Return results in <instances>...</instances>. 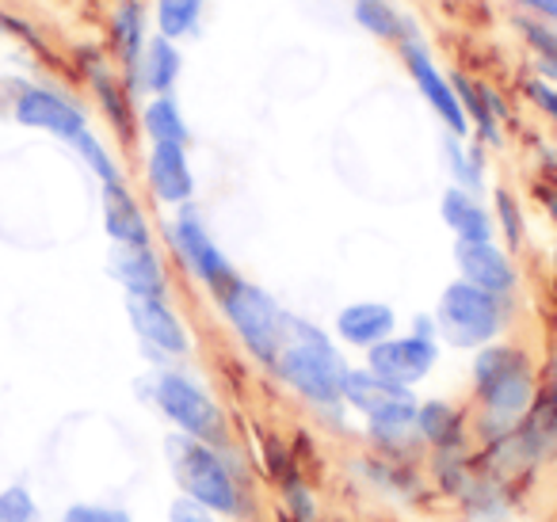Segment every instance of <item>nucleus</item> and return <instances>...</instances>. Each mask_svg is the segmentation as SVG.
<instances>
[{
    "instance_id": "nucleus-22",
    "label": "nucleus",
    "mask_w": 557,
    "mask_h": 522,
    "mask_svg": "<svg viewBox=\"0 0 557 522\" xmlns=\"http://www.w3.org/2000/svg\"><path fill=\"white\" fill-rule=\"evenodd\" d=\"M351 16H356V24L363 27L367 35H374V39H382V42H397V47H401V42H409V39H420L412 20H405L389 0H356V4H351Z\"/></svg>"
},
{
    "instance_id": "nucleus-28",
    "label": "nucleus",
    "mask_w": 557,
    "mask_h": 522,
    "mask_svg": "<svg viewBox=\"0 0 557 522\" xmlns=\"http://www.w3.org/2000/svg\"><path fill=\"white\" fill-rule=\"evenodd\" d=\"M92 88H96V100H100V111L119 130V138H131V103H126V88L119 85L100 62H96V70H92Z\"/></svg>"
},
{
    "instance_id": "nucleus-36",
    "label": "nucleus",
    "mask_w": 557,
    "mask_h": 522,
    "mask_svg": "<svg viewBox=\"0 0 557 522\" xmlns=\"http://www.w3.org/2000/svg\"><path fill=\"white\" fill-rule=\"evenodd\" d=\"M531 9L539 12L546 24H554L557 27V0H531Z\"/></svg>"
},
{
    "instance_id": "nucleus-34",
    "label": "nucleus",
    "mask_w": 557,
    "mask_h": 522,
    "mask_svg": "<svg viewBox=\"0 0 557 522\" xmlns=\"http://www.w3.org/2000/svg\"><path fill=\"white\" fill-rule=\"evenodd\" d=\"M169 522H218V514H210L207 507L191 504L187 496H176L169 507Z\"/></svg>"
},
{
    "instance_id": "nucleus-13",
    "label": "nucleus",
    "mask_w": 557,
    "mask_h": 522,
    "mask_svg": "<svg viewBox=\"0 0 557 522\" xmlns=\"http://www.w3.org/2000/svg\"><path fill=\"white\" fill-rule=\"evenodd\" d=\"M126 321L138 332L146 351L164 355V359H184L191 351V336L169 298H126Z\"/></svg>"
},
{
    "instance_id": "nucleus-27",
    "label": "nucleus",
    "mask_w": 557,
    "mask_h": 522,
    "mask_svg": "<svg viewBox=\"0 0 557 522\" xmlns=\"http://www.w3.org/2000/svg\"><path fill=\"white\" fill-rule=\"evenodd\" d=\"M207 0H157V35L180 42L199 32Z\"/></svg>"
},
{
    "instance_id": "nucleus-8",
    "label": "nucleus",
    "mask_w": 557,
    "mask_h": 522,
    "mask_svg": "<svg viewBox=\"0 0 557 522\" xmlns=\"http://www.w3.org/2000/svg\"><path fill=\"white\" fill-rule=\"evenodd\" d=\"M169 245H172V252H176V260L184 263L187 275L199 286H207L214 298L237 278L233 263L225 260V252L218 248V240L210 237L207 222L195 214L191 202L176 207V217H172V225H169Z\"/></svg>"
},
{
    "instance_id": "nucleus-32",
    "label": "nucleus",
    "mask_w": 557,
    "mask_h": 522,
    "mask_svg": "<svg viewBox=\"0 0 557 522\" xmlns=\"http://www.w3.org/2000/svg\"><path fill=\"white\" fill-rule=\"evenodd\" d=\"M62 522H134V514L111 504H73L62 511Z\"/></svg>"
},
{
    "instance_id": "nucleus-11",
    "label": "nucleus",
    "mask_w": 557,
    "mask_h": 522,
    "mask_svg": "<svg viewBox=\"0 0 557 522\" xmlns=\"http://www.w3.org/2000/svg\"><path fill=\"white\" fill-rule=\"evenodd\" d=\"M440 362V339H424L417 332H405V336H389L382 344H374L367 351V370H374L379 377L397 385H420Z\"/></svg>"
},
{
    "instance_id": "nucleus-16",
    "label": "nucleus",
    "mask_w": 557,
    "mask_h": 522,
    "mask_svg": "<svg viewBox=\"0 0 557 522\" xmlns=\"http://www.w3.org/2000/svg\"><path fill=\"white\" fill-rule=\"evenodd\" d=\"M412 431H417L420 446H428L432 453H462L466 443H470V423H466V412L450 400H420L417 420H412Z\"/></svg>"
},
{
    "instance_id": "nucleus-15",
    "label": "nucleus",
    "mask_w": 557,
    "mask_h": 522,
    "mask_svg": "<svg viewBox=\"0 0 557 522\" xmlns=\"http://www.w3.org/2000/svg\"><path fill=\"white\" fill-rule=\"evenodd\" d=\"M108 268L111 278L126 290V298H169V271L153 245H115Z\"/></svg>"
},
{
    "instance_id": "nucleus-6",
    "label": "nucleus",
    "mask_w": 557,
    "mask_h": 522,
    "mask_svg": "<svg viewBox=\"0 0 557 522\" xmlns=\"http://www.w3.org/2000/svg\"><path fill=\"white\" fill-rule=\"evenodd\" d=\"M435 324H440V339H447L458 351H481L485 344H496L508 324V298L470 286L462 278L443 286L440 301H435Z\"/></svg>"
},
{
    "instance_id": "nucleus-21",
    "label": "nucleus",
    "mask_w": 557,
    "mask_h": 522,
    "mask_svg": "<svg viewBox=\"0 0 557 522\" xmlns=\"http://www.w3.org/2000/svg\"><path fill=\"white\" fill-rule=\"evenodd\" d=\"M180 70H184V58H180V47L164 35H153L141 50V62L134 70V77L141 80V88L153 96H172L180 80Z\"/></svg>"
},
{
    "instance_id": "nucleus-20",
    "label": "nucleus",
    "mask_w": 557,
    "mask_h": 522,
    "mask_svg": "<svg viewBox=\"0 0 557 522\" xmlns=\"http://www.w3.org/2000/svg\"><path fill=\"white\" fill-rule=\"evenodd\" d=\"M440 217L455 240H496L493 210H485V202L478 195L462 191V187H447L440 199Z\"/></svg>"
},
{
    "instance_id": "nucleus-25",
    "label": "nucleus",
    "mask_w": 557,
    "mask_h": 522,
    "mask_svg": "<svg viewBox=\"0 0 557 522\" xmlns=\"http://www.w3.org/2000/svg\"><path fill=\"white\" fill-rule=\"evenodd\" d=\"M443 157H447L455 187H462V191H470V195H481V187H485V153H481L478 146H470L466 138L447 134V138H443Z\"/></svg>"
},
{
    "instance_id": "nucleus-38",
    "label": "nucleus",
    "mask_w": 557,
    "mask_h": 522,
    "mask_svg": "<svg viewBox=\"0 0 557 522\" xmlns=\"http://www.w3.org/2000/svg\"><path fill=\"white\" fill-rule=\"evenodd\" d=\"M511 4H523V9H531V0H511Z\"/></svg>"
},
{
    "instance_id": "nucleus-5",
    "label": "nucleus",
    "mask_w": 557,
    "mask_h": 522,
    "mask_svg": "<svg viewBox=\"0 0 557 522\" xmlns=\"http://www.w3.org/2000/svg\"><path fill=\"white\" fill-rule=\"evenodd\" d=\"M149 400L172 423V431L210 446H230V415L225 408L184 370H157L149 377Z\"/></svg>"
},
{
    "instance_id": "nucleus-30",
    "label": "nucleus",
    "mask_w": 557,
    "mask_h": 522,
    "mask_svg": "<svg viewBox=\"0 0 557 522\" xmlns=\"http://www.w3.org/2000/svg\"><path fill=\"white\" fill-rule=\"evenodd\" d=\"M73 149H77V157L85 161V169L92 172L96 179H100V187L103 184H126V176H123V164L111 157V149L103 146L100 138H96L92 130H85L77 141H73Z\"/></svg>"
},
{
    "instance_id": "nucleus-18",
    "label": "nucleus",
    "mask_w": 557,
    "mask_h": 522,
    "mask_svg": "<svg viewBox=\"0 0 557 522\" xmlns=\"http://www.w3.org/2000/svg\"><path fill=\"white\" fill-rule=\"evenodd\" d=\"M100 214H103V233L115 245H153V229L149 217L141 210V202L134 199V191L126 184H103L100 187Z\"/></svg>"
},
{
    "instance_id": "nucleus-24",
    "label": "nucleus",
    "mask_w": 557,
    "mask_h": 522,
    "mask_svg": "<svg viewBox=\"0 0 557 522\" xmlns=\"http://www.w3.org/2000/svg\"><path fill=\"white\" fill-rule=\"evenodd\" d=\"M141 130L149 134V141H169V146H187V141H191L187 119L172 96H153V100L146 103V111H141Z\"/></svg>"
},
{
    "instance_id": "nucleus-19",
    "label": "nucleus",
    "mask_w": 557,
    "mask_h": 522,
    "mask_svg": "<svg viewBox=\"0 0 557 522\" xmlns=\"http://www.w3.org/2000/svg\"><path fill=\"white\" fill-rule=\"evenodd\" d=\"M450 88H455L458 103H462L470 130H478V138L485 146H500L504 123H508V108L500 103V96L493 88L478 85L473 77H466V73H450Z\"/></svg>"
},
{
    "instance_id": "nucleus-33",
    "label": "nucleus",
    "mask_w": 557,
    "mask_h": 522,
    "mask_svg": "<svg viewBox=\"0 0 557 522\" xmlns=\"http://www.w3.org/2000/svg\"><path fill=\"white\" fill-rule=\"evenodd\" d=\"M523 96L549 119V123L557 126V85H549V80H542V77H527L523 80Z\"/></svg>"
},
{
    "instance_id": "nucleus-1",
    "label": "nucleus",
    "mask_w": 557,
    "mask_h": 522,
    "mask_svg": "<svg viewBox=\"0 0 557 522\" xmlns=\"http://www.w3.org/2000/svg\"><path fill=\"white\" fill-rule=\"evenodd\" d=\"M539 397V370L516 344H485L473 359V400H478V438L500 443L519 427Z\"/></svg>"
},
{
    "instance_id": "nucleus-4",
    "label": "nucleus",
    "mask_w": 557,
    "mask_h": 522,
    "mask_svg": "<svg viewBox=\"0 0 557 522\" xmlns=\"http://www.w3.org/2000/svg\"><path fill=\"white\" fill-rule=\"evenodd\" d=\"M218 309H222L225 324L233 328V336L245 344V351L263 366H275L278 351L287 344V324L290 313L271 298L263 286L248 283V278H233L222 294H218Z\"/></svg>"
},
{
    "instance_id": "nucleus-7",
    "label": "nucleus",
    "mask_w": 557,
    "mask_h": 522,
    "mask_svg": "<svg viewBox=\"0 0 557 522\" xmlns=\"http://www.w3.org/2000/svg\"><path fill=\"white\" fill-rule=\"evenodd\" d=\"M344 408L367 420V431H412L417 420V393L379 377L367 366H351L344 377Z\"/></svg>"
},
{
    "instance_id": "nucleus-31",
    "label": "nucleus",
    "mask_w": 557,
    "mask_h": 522,
    "mask_svg": "<svg viewBox=\"0 0 557 522\" xmlns=\"http://www.w3.org/2000/svg\"><path fill=\"white\" fill-rule=\"evenodd\" d=\"M0 522H39V507L24 484H9L0 492Z\"/></svg>"
},
{
    "instance_id": "nucleus-12",
    "label": "nucleus",
    "mask_w": 557,
    "mask_h": 522,
    "mask_svg": "<svg viewBox=\"0 0 557 522\" xmlns=\"http://www.w3.org/2000/svg\"><path fill=\"white\" fill-rule=\"evenodd\" d=\"M455 268L458 278L496 298H511L519 286V268L511 252L496 240H455Z\"/></svg>"
},
{
    "instance_id": "nucleus-2",
    "label": "nucleus",
    "mask_w": 557,
    "mask_h": 522,
    "mask_svg": "<svg viewBox=\"0 0 557 522\" xmlns=\"http://www.w3.org/2000/svg\"><path fill=\"white\" fill-rule=\"evenodd\" d=\"M278 382L295 389L306 405L321 408V412H333L344 408V377H348V362H344L336 339L325 328L302 321V316L290 313L287 324V344L278 351L275 366Z\"/></svg>"
},
{
    "instance_id": "nucleus-9",
    "label": "nucleus",
    "mask_w": 557,
    "mask_h": 522,
    "mask_svg": "<svg viewBox=\"0 0 557 522\" xmlns=\"http://www.w3.org/2000/svg\"><path fill=\"white\" fill-rule=\"evenodd\" d=\"M12 119L20 126H27V130H42L50 138L70 141V146L88 130V111L65 92H54V88L42 85L20 88L16 103H12Z\"/></svg>"
},
{
    "instance_id": "nucleus-26",
    "label": "nucleus",
    "mask_w": 557,
    "mask_h": 522,
    "mask_svg": "<svg viewBox=\"0 0 557 522\" xmlns=\"http://www.w3.org/2000/svg\"><path fill=\"white\" fill-rule=\"evenodd\" d=\"M516 27H519V35H523L527 50H531L539 77L557 85V27L546 24L542 16H519Z\"/></svg>"
},
{
    "instance_id": "nucleus-10",
    "label": "nucleus",
    "mask_w": 557,
    "mask_h": 522,
    "mask_svg": "<svg viewBox=\"0 0 557 522\" xmlns=\"http://www.w3.org/2000/svg\"><path fill=\"white\" fill-rule=\"evenodd\" d=\"M401 58H405V70H409L412 85H417V92L424 96V103L435 111V119L447 126V134H455V138H470V123H466L462 103H458L455 88H450V77L432 62L424 39L401 42Z\"/></svg>"
},
{
    "instance_id": "nucleus-35",
    "label": "nucleus",
    "mask_w": 557,
    "mask_h": 522,
    "mask_svg": "<svg viewBox=\"0 0 557 522\" xmlns=\"http://www.w3.org/2000/svg\"><path fill=\"white\" fill-rule=\"evenodd\" d=\"M539 199H542V207H546V214L557 222V187H549V184H539Z\"/></svg>"
},
{
    "instance_id": "nucleus-14",
    "label": "nucleus",
    "mask_w": 557,
    "mask_h": 522,
    "mask_svg": "<svg viewBox=\"0 0 557 522\" xmlns=\"http://www.w3.org/2000/svg\"><path fill=\"white\" fill-rule=\"evenodd\" d=\"M146 184L161 207H187L195 195V172L187 161V146L153 141L146 157Z\"/></svg>"
},
{
    "instance_id": "nucleus-29",
    "label": "nucleus",
    "mask_w": 557,
    "mask_h": 522,
    "mask_svg": "<svg viewBox=\"0 0 557 522\" xmlns=\"http://www.w3.org/2000/svg\"><path fill=\"white\" fill-rule=\"evenodd\" d=\"M493 225L500 233L504 248L516 252L523 248V237H527V222H523V202L508 191V187H496L493 191Z\"/></svg>"
},
{
    "instance_id": "nucleus-23",
    "label": "nucleus",
    "mask_w": 557,
    "mask_h": 522,
    "mask_svg": "<svg viewBox=\"0 0 557 522\" xmlns=\"http://www.w3.org/2000/svg\"><path fill=\"white\" fill-rule=\"evenodd\" d=\"M111 39H115V50L123 58L126 70H138L141 50H146L149 35H146V9L141 0H119L115 16H111Z\"/></svg>"
},
{
    "instance_id": "nucleus-3",
    "label": "nucleus",
    "mask_w": 557,
    "mask_h": 522,
    "mask_svg": "<svg viewBox=\"0 0 557 522\" xmlns=\"http://www.w3.org/2000/svg\"><path fill=\"white\" fill-rule=\"evenodd\" d=\"M164 458H169L172 481L180 484V496L207 507L218 519H240L245 514V484H240L233 461L225 458V446H210L172 431L164 438Z\"/></svg>"
},
{
    "instance_id": "nucleus-37",
    "label": "nucleus",
    "mask_w": 557,
    "mask_h": 522,
    "mask_svg": "<svg viewBox=\"0 0 557 522\" xmlns=\"http://www.w3.org/2000/svg\"><path fill=\"white\" fill-rule=\"evenodd\" d=\"M554 294H557V248H554Z\"/></svg>"
},
{
    "instance_id": "nucleus-17",
    "label": "nucleus",
    "mask_w": 557,
    "mask_h": 522,
    "mask_svg": "<svg viewBox=\"0 0 557 522\" xmlns=\"http://www.w3.org/2000/svg\"><path fill=\"white\" fill-rule=\"evenodd\" d=\"M333 332L341 344L356 347V351H371L374 344L397 332V313L386 301H348L344 309H336Z\"/></svg>"
}]
</instances>
